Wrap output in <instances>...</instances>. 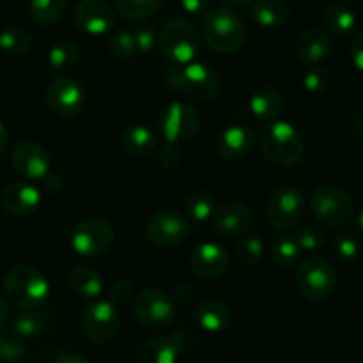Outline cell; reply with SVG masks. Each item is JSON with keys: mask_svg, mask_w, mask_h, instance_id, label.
Instances as JSON below:
<instances>
[{"mask_svg": "<svg viewBox=\"0 0 363 363\" xmlns=\"http://www.w3.org/2000/svg\"><path fill=\"white\" fill-rule=\"evenodd\" d=\"M258 146L264 159L278 167L296 166L305 155V139L289 121L265 123L258 135Z\"/></svg>", "mask_w": 363, "mask_h": 363, "instance_id": "6da1fadb", "label": "cell"}, {"mask_svg": "<svg viewBox=\"0 0 363 363\" xmlns=\"http://www.w3.org/2000/svg\"><path fill=\"white\" fill-rule=\"evenodd\" d=\"M201 36L218 54H233L246 41V26L232 8L218 6L201 18Z\"/></svg>", "mask_w": 363, "mask_h": 363, "instance_id": "7a4b0ae2", "label": "cell"}, {"mask_svg": "<svg viewBox=\"0 0 363 363\" xmlns=\"http://www.w3.org/2000/svg\"><path fill=\"white\" fill-rule=\"evenodd\" d=\"M4 294L22 310L40 308L50 296V284L40 269L33 265H16L6 274Z\"/></svg>", "mask_w": 363, "mask_h": 363, "instance_id": "3957f363", "label": "cell"}, {"mask_svg": "<svg viewBox=\"0 0 363 363\" xmlns=\"http://www.w3.org/2000/svg\"><path fill=\"white\" fill-rule=\"evenodd\" d=\"M166 84L196 102H211L221 91L218 73L211 66L194 61L184 66H173L166 73Z\"/></svg>", "mask_w": 363, "mask_h": 363, "instance_id": "277c9868", "label": "cell"}, {"mask_svg": "<svg viewBox=\"0 0 363 363\" xmlns=\"http://www.w3.org/2000/svg\"><path fill=\"white\" fill-rule=\"evenodd\" d=\"M159 48L174 66L189 65L200 50V34L193 22L186 18H171L159 33Z\"/></svg>", "mask_w": 363, "mask_h": 363, "instance_id": "5b68a950", "label": "cell"}, {"mask_svg": "<svg viewBox=\"0 0 363 363\" xmlns=\"http://www.w3.org/2000/svg\"><path fill=\"white\" fill-rule=\"evenodd\" d=\"M296 287L306 301H326L337 287V271L333 264L320 255L305 258L296 269Z\"/></svg>", "mask_w": 363, "mask_h": 363, "instance_id": "8992f818", "label": "cell"}, {"mask_svg": "<svg viewBox=\"0 0 363 363\" xmlns=\"http://www.w3.org/2000/svg\"><path fill=\"white\" fill-rule=\"evenodd\" d=\"M310 211L317 221L330 228L347 225L354 216V201L351 194L333 184L317 187L310 196Z\"/></svg>", "mask_w": 363, "mask_h": 363, "instance_id": "52a82bcc", "label": "cell"}, {"mask_svg": "<svg viewBox=\"0 0 363 363\" xmlns=\"http://www.w3.org/2000/svg\"><path fill=\"white\" fill-rule=\"evenodd\" d=\"M69 244L80 257H100L113 247L114 228L107 219H84L69 232Z\"/></svg>", "mask_w": 363, "mask_h": 363, "instance_id": "ba28073f", "label": "cell"}, {"mask_svg": "<svg viewBox=\"0 0 363 363\" xmlns=\"http://www.w3.org/2000/svg\"><path fill=\"white\" fill-rule=\"evenodd\" d=\"M132 315L141 326L150 330H162L169 326L177 317V303L166 292L148 289L134 298Z\"/></svg>", "mask_w": 363, "mask_h": 363, "instance_id": "9c48e42d", "label": "cell"}, {"mask_svg": "<svg viewBox=\"0 0 363 363\" xmlns=\"http://www.w3.org/2000/svg\"><path fill=\"white\" fill-rule=\"evenodd\" d=\"M159 128L162 138L171 145L187 143L196 138L200 132L201 116L189 104L171 102L160 113Z\"/></svg>", "mask_w": 363, "mask_h": 363, "instance_id": "30bf717a", "label": "cell"}, {"mask_svg": "<svg viewBox=\"0 0 363 363\" xmlns=\"http://www.w3.org/2000/svg\"><path fill=\"white\" fill-rule=\"evenodd\" d=\"M306 212L305 196L296 187H281L269 196L265 219L274 230L296 228Z\"/></svg>", "mask_w": 363, "mask_h": 363, "instance_id": "8fae6325", "label": "cell"}, {"mask_svg": "<svg viewBox=\"0 0 363 363\" xmlns=\"http://www.w3.org/2000/svg\"><path fill=\"white\" fill-rule=\"evenodd\" d=\"M189 233V219L177 208H162L150 218L146 237L159 250H174Z\"/></svg>", "mask_w": 363, "mask_h": 363, "instance_id": "7c38bea8", "label": "cell"}, {"mask_svg": "<svg viewBox=\"0 0 363 363\" xmlns=\"http://www.w3.org/2000/svg\"><path fill=\"white\" fill-rule=\"evenodd\" d=\"M84 337L93 344H107L114 340L121 328V317L116 305L107 301L91 303L80 315Z\"/></svg>", "mask_w": 363, "mask_h": 363, "instance_id": "4fadbf2b", "label": "cell"}, {"mask_svg": "<svg viewBox=\"0 0 363 363\" xmlns=\"http://www.w3.org/2000/svg\"><path fill=\"white\" fill-rule=\"evenodd\" d=\"M84 87L72 77H57L47 87V104L59 118H73L84 109Z\"/></svg>", "mask_w": 363, "mask_h": 363, "instance_id": "5bb4252c", "label": "cell"}, {"mask_svg": "<svg viewBox=\"0 0 363 363\" xmlns=\"http://www.w3.org/2000/svg\"><path fill=\"white\" fill-rule=\"evenodd\" d=\"M73 23L82 33L102 36L116 26V13L106 0H80L73 9Z\"/></svg>", "mask_w": 363, "mask_h": 363, "instance_id": "9a60e30c", "label": "cell"}, {"mask_svg": "<svg viewBox=\"0 0 363 363\" xmlns=\"http://www.w3.org/2000/svg\"><path fill=\"white\" fill-rule=\"evenodd\" d=\"M11 164L26 182L45 180L52 169L50 153L34 141H23L16 145L11 153Z\"/></svg>", "mask_w": 363, "mask_h": 363, "instance_id": "2e32d148", "label": "cell"}, {"mask_svg": "<svg viewBox=\"0 0 363 363\" xmlns=\"http://www.w3.org/2000/svg\"><path fill=\"white\" fill-rule=\"evenodd\" d=\"M211 221L212 228L216 230L218 235L226 237V239H235V237L246 235V232L253 225V214L246 205L230 201V203L216 208Z\"/></svg>", "mask_w": 363, "mask_h": 363, "instance_id": "e0dca14e", "label": "cell"}, {"mask_svg": "<svg viewBox=\"0 0 363 363\" xmlns=\"http://www.w3.org/2000/svg\"><path fill=\"white\" fill-rule=\"evenodd\" d=\"M230 257L225 246L219 242H203L191 257V269L203 280H216L228 269Z\"/></svg>", "mask_w": 363, "mask_h": 363, "instance_id": "ac0fdd59", "label": "cell"}, {"mask_svg": "<svg viewBox=\"0 0 363 363\" xmlns=\"http://www.w3.org/2000/svg\"><path fill=\"white\" fill-rule=\"evenodd\" d=\"M255 145V134L247 125L232 123L219 134L216 150L225 160H240L250 155Z\"/></svg>", "mask_w": 363, "mask_h": 363, "instance_id": "d6986e66", "label": "cell"}, {"mask_svg": "<svg viewBox=\"0 0 363 363\" xmlns=\"http://www.w3.org/2000/svg\"><path fill=\"white\" fill-rule=\"evenodd\" d=\"M41 203V194L36 186H33L30 182H16L4 189L2 193V207L8 214L16 216V218H23L33 212Z\"/></svg>", "mask_w": 363, "mask_h": 363, "instance_id": "ffe728a7", "label": "cell"}, {"mask_svg": "<svg viewBox=\"0 0 363 363\" xmlns=\"http://www.w3.org/2000/svg\"><path fill=\"white\" fill-rule=\"evenodd\" d=\"M331 48L333 43L330 33L323 27H310L296 43V55L305 65L315 66L331 54Z\"/></svg>", "mask_w": 363, "mask_h": 363, "instance_id": "44dd1931", "label": "cell"}, {"mask_svg": "<svg viewBox=\"0 0 363 363\" xmlns=\"http://www.w3.org/2000/svg\"><path fill=\"white\" fill-rule=\"evenodd\" d=\"M184 342L180 337H153L143 342L134 354V363H177Z\"/></svg>", "mask_w": 363, "mask_h": 363, "instance_id": "7402d4cb", "label": "cell"}, {"mask_svg": "<svg viewBox=\"0 0 363 363\" xmlns=\"http://www.w3.org/2000/svg\"><path fill=\"white\" fill-rule=\"evenodd\" d=\"M52 328H54V315L43 306L22 310L11 319V331L23 340L40 337Z\"/></svg>", "mask_w": 363, "mask_h": 363, "instance_id": "603a6c76", "label": "cell"}, {"mask_svg": "<svg viewBox=\"0 0 363 363\" xmlns=\"http://www.w3.org/2000/svg\"><path fill=\"white\" fill-rule=\"evenodd\" d=\"M194 319L200 324L201 330L208 331V333H221L232 323V312L225 301L211 298L196 306Z\"/></svg>", "mask_w": 363, "mask_h": 363, "instance_id": "cb8c5ba5", "label": "cell"}, {"mask_svg": "<svg viewBox=\"0 0 363 363\" xmlns=\"http://www.w3.org/2000/svg\"><path fill=\"white\" fill-rule=\"evenodd\" d=\"M284 109V95L272 86H262L253 93L250 100V111L262 123L277 121Z\"/></svg>", "mask_w": 363, "mask_h": 363, "instance_id": "d4e9b609", "label": "cell"}, {"mask_svg": "<svg viewBox=\"0 0 363 363\" xmlns=\"http://www.w3.org/2000/svg\"><path fill=\"white\" fill-rule=\"evenodd\" d=\"M250 16L264 29H280L291 20V8L284 0H257L251 6Z\"/></svg>", "mask_w": 363, "mask_h": 363, "instance_id": "484cf974", "label": "cell"}, {"mask_svg": "<svg viewBox=\"0 0 363 363\" xmlns=\"http://www.w3.org/2000/svg\"><path fill=\"white\" fill-rule=\"evenodd\" d=\"M121 148L132 159H145L155 152L157 138L146 125H130L121 134Z\"/></svg>", "mask_w": 363, "mask_h": 363, "instance_id": "4316f807", "label": "cell"}, {"mask_svg": "<svg viewBox=\"0 0 363 363\" xmlns=\"http://www.w3.org/2000/svg\"><path fill=\"white\" fill-rule=\"evenodd\" d=\"M68 285L79 298L84 299H96L104 292L100 272L89 265H75L68 274Z\"/></svg>", "mask_w": 363, "mask_h": 363, "instance_id": "83f0119b", "label": "cell"}, {"mask_svg": "<svg viewBox=\"0 0 363 363\" xmlns=\"http://www.w3.org/2000/svg\"><path fill=\"white\" fill-rule=\"evenodd\" d=\"M48 66L57 73H66L75 68L80 61V47L75 41H59L48 52Z\"/></svg>", "mask_w": 363, "mask_h": 363, "instance_id": "f1b7e54d", "label": "cell"}, {"mask_svg": "<svg viewBox=\"0 0 363 363\" xmlns=\"http://www.w3.org/2000/svg\"><path fill=\"white\" fill-rule=\"evenodd\" d=\"M324 23L330 33L337 34V36H347L354 30L356 16L347 6L335 2V4L328 6V9L324 11Z\"/></svg>", "mask_w": 363, "mask_h": 363, "instance_id": "f546056e", "label": "cell"}, {"mask_svg": "<svg viewBox=\"0 0 363 363\" xmlns=\"http://www.w3.org/2000/svg\"><path fill=\"white\" fill-rule=\"evenodd\" d=\"M33 47V36L29 30L22 26H11L0 33V50L8 55L27 54Z\"/></svg>", "mask_w": 363, "mask_h": 363, "instance_id": "4dcf8cb0", "label": "cell"}, {"mask_svg": "<svg viewBox=\"0 0 363 363\" xmlns=\"http://www.w3.org/2000/svg\"><path fill=\"white\" fill-rule=\"evenodd\" d=\"M118 13L132 22H145L155 15L162 0H114Z\"/></svg>", "mask_w": 363, "mask_h": 363, "instance_id": "1f68e13d", "label": "cell"}, {"mask_svg": "<svg viewBox=\"0 0 363 363\" xmlns=\"http://www.w3.org/2000/svg\"><path fill=\"white\" fill-rule=\"evenodd\" d=\"M301 247H299L298 240L294 239V235H281L278 239H274L271 247V255L274 258L280 267L291 269L294 265L299 264V258H301Z\"/></svg>", "mask_w": 363, "mask_h": 363, "instance_id": "d6a6232c", "label": "cell"}, {"mask_svg": "<svg viewBox=\"0 0 363 363\" xmlns=\"http://www.w3.org/2000/svg\"><path fill=\"white\" fill-rule=\"evenodd\" d=\"M66 0H29V15L40 26H52L62 16Z\"/></svg>", "mask_w": 363, "mask_h": 363, "instance_id": "836d02e7", "label": "cell"}, {"mask_svg": "<svg viewBox=\"0 0 363 363\" xmlns=\"http://www.w3.org/2000/svg\"><path fill=\"white\" fill-rule=\"evenodd\" d=\"M216 201L208 191H196L186 200V216L196 223H207L216 212Z\"/></svg>", "mask_w": 363, "mask_h": 363, "instance_id": "e575fe53", "label": "cell"}, {"mask_svg": "<svg viewBox=\"0 0 363 363\" xmlns=\"http://www.w3.org/2000/svg\"><path fill=\"white\" fill-rule=\"evenodd\" d=\"M109 50L120 61H128L138 54L134 34L128 29H116L109 38Z\"/></svg>", "mask_w": 363, "mask_h": 363, "instance_id": "d590c367", "label": "cell"}, {"mask_svg": "<svg viewBox=\"0 0 363 363\" xmlns=\"http://www.w3.org/2000/svg\"><path fill=\"white\" fill-rule=\"evenodd\" d=\"M26 356V344L23 338L9 331H0V362L18 363Z\"/></svg>", "mask_w": 363, "mask_h": 363, "instance_id": "8d00e7d4", "label": "cell"}, {"mask_svg": "<svg viewBox=\"0 0 363 363\" xmlns=\"http://www.w3.org/2000/svg\"><path fill=\"white\" fill-rule=\"evenodd\" d=\"M294 239L298 240L301 251H319L326 244V232L320 225H301L296 230Z\"/></svg>", "mask_w": 363, "mask_h": 363, "instance_id": "74e56055", "label": "cell"}, {"mask_svg": "<svg viewBox=\"0 0 363 363\" xmlns=\"http://www.w3.org/2000/svg\"><path fill=\"white\" fill-rule=\"evenodd\" d=\"M264 255V240L257 233H250V235L240 237L239 244H237V257L244 265H253Z\"/></svg>", "mask_w": 363, "mask_h": 363, "instance_id": "f35d334b", "label": "cell"}, {"mask_svg": "<svg viewBox=\"0 0 363 363\" xmlns=\"http://www.w3.org/2000/svg\"><path fill=\"white\" fill-rule=\"evenodd\" d=\"M335 251H337L340 260L352 262L362 253V244H359L358 237H354L352 233L342 232L335 239Z\"/></svg>", "mask_w": 363, "mask_h": 363, "instance_id": "ab89813d", "label": "cell"}, {"mask_svg": "<svg viewBox=\"0 0 363 363\" xmlns=\"http://www.w3.org/2000/svg\"><path fill=\"white\" fill-rule=\"evenodd\" d=\"M132 34H134L135 45H138V52L145 55L152 54L157 45H159V34H157L155 27L150 26V23L141 22L138 27L132 29Z\"/></svg>", "mask_w": 363, "mask_h": 363, "instance_id": "60d3db41", "label": "cell"}, {"mask_svg": "<svg viewBox=\"0 0 363 363\" xmlns=\"http://www.w3.org/2000/svg\"><path fill=\"white\" fill-rule=\"evenodd\" d=\"M328 84H330V77H328V73L323 68H317V66L308 68L305 75H303V87L308 93H312V95L324 93L328 89Z\"/></svg>", "mask_w": 363, "mask_h": 363, "instance_id": "b9f144b4", "label": "cell"}, {"mask_svg": "<svg viewBox=\"0 0 363 363\" xmlns=\"http://www.w3.org/2000/svg\"><path fill=\"white\" fill-rule=\"evenodd\" d=\"M134 299V285L127 280H120L111 287L109 301L113 305H127Z\"/></svg>", "mask_w": 363, "mask_h": 363, "instance_id": "7bdbcfd3", "label": "cell"}, {"mask_svg": "<svg viewBox=\"0 0 363 363\" xmlns=\"http://www.w3.org/2000/svg\"><path fill=\"white\" fill-rule=\"evenodd\" d=\"M180 150L177 148V145H171V143H167V145L160 150L159 155H157V162H159V166L164 167V169H173V167H177L178 164H180Z\"/></svg>", "mask_w": 363, "mask_h": 363, "instance_id": "ee69618b", "label": "cell"}, {"mask_svg": "<svg viewBox=\"0 0 363 363\" xmlns=\"http://www.w3.org/2000/svg\"><path fill=\"white\" fill-rule=\"evenodd\" d=\"M351 59L352 65L363 73V29L354 36L351 43Z\"/></svg>", "mask_w": 363, "mask_h": 363, "instance_id": "f6af8a7d", "label": "cell"}, {"mask_svg": "<svg viewBox=\"0 0 363 363\" xmlns=\"http://www.w3.org/2000/svg\"><path fill=\"white\" fill-rule=\"evenodd\" d=\"M50 363H91L86 356L77 354L73 351H55L52 354Z\"/></svg>", "mask_w": 363, "mask_h": 363, "instance_id": "bcb514c9", "label": "cell"}, {"mask_svg": "<svg viewBox=\"0 0 363 363\" xmlns=\"http://www.w3.org/2000/svg\"><path fill=\"white\" fill-rule=\"evenodd\" d=\"M211 0H180V6L186 9L191 15H198V13H203L208 9Z\"/></svg>", "mask_w": 363, "mask_h": 363, "instance_id": "7dc6e473", "label": "cell"}, {"mask_svg": "<svg viewBox=\"0 0 363 363\" xmlns=\"http://www.w3.org/2000/svg\"><path fill=\"white\" fill-rule=\"evenodd\" d=\"M8 141H9L8 127H6L4 121L0 120V157H2V153L6 152V148H8Z\"/></svg>", "mask_w": 363, "mask_h": 363, "instance_id": "c3c4849f", "label": "cell"}, {"mask_svg": "<svg viewBox=\"0 0 363 363\" xmlns=\"http://www.w3.org/2000/svg\"><path fill=\"white\" fill-rule=\"evenodd\" d=\"M9 319V305H8V299L4 296L0 294V328L4 326Z\"/></svg>", "mask_w": 363, "mask_h": 363, "instance_id": "681fc988", "label": "cell"}, {"mask_svg": "<svg viewBox=\"0 0 363 363\" xmlns=\"http://www.w3.org/2000/svg\"><path fill=\"white\" fill-rule=\"evenodd\" d=\"M352 135H354L358 141H363V113L358 114L352 121Z\"/></svg>", "mask_w": 363, "mask_h": 363, "instance_id": "f907efd6", "label": "cell"}, {"mask_svg": "<svg viewBox=\"0 0 363 363\" xmlns=\"http://www.w3.org/2000/svg\"><path fill=\"white\" fill-rule=\"evenodd\" d=\"M221 2H225V4L228 6H246V4H251L253 0H221Z\"/></svg>", "mask_w": 363, "mask_h": 363, "instance_id": "816d5d0a", "label": "cell"}, {"mask_svg": "<svg viewBox=\"0 0 363 363\" xmlns=\"http://www.w3.org/2000/svg\"><path fill=\"white\" fill-rule=\"evenodd\" d=\"M356 226H358V232L363 235V208L359 211L358 218H356Z\"/></svg>", "mask_w": 363, "mask_h": 363, "instance_id": "f5cc1de1", "label": "cell"}, {"mask_svg": "<svg viewBox=\"0 0 363 363\" xmlns=\"http://www.w3.org/2000/svg\"><path fill=\"white\" fill-rule=\"evenodd\" d=\"M228 363H237V362H228Z\"/></svg>", "mask_w": 363, "mask_h": 363, "instance_id": "db71d44e", "label": "cell"}]
</instances>
